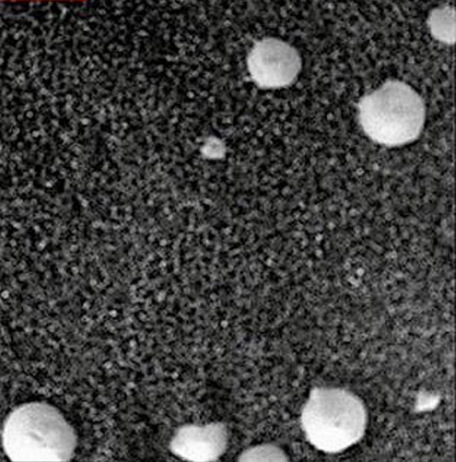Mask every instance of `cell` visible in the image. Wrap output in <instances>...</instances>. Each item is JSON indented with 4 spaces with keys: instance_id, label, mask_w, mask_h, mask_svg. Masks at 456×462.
Wrapping results in <instances>:
<instances>
[{
    "instance_id": "1",
    "label": "cell",
    "mask_w": 456,
    "mask_h": 462,
    "mask_svg": "<svg viewBox=\"0 0 456 462\" xmlns=\"http://www.w3.org/2000/svg\"><path fill=\"white\" fill-rule=\"evenodd\" d=\"M367 423L365 406L354 393L341 388L315 387L301 414L308 441L319 450L336 453L363 436Z\"/></svg>"
},
{
    "instance_id": "2",
    "label": "cell",
    "mask_w": 456,
    "mask_h": 462,
    "mask_svg": "<svg viewBox=\"0 0 456 462\" xmlns=\"http://www.w3.org/2000/svg\"><path fill=\"white\" fill-rule=\"evenodd\" d=\"M361 126L373 141L387 146H401L420 135L425 106L409 85L389 80L364 95L358 104Z\"/></svg>"
},
{
    "instance_id": "3",
    "label": "cell",
    "mask_w": 456,
    "mask_h": 462,
    "mask_svg": "<svg viewBox=\"0 0 456 462\" xmlns=\"http://www.w3.org/2000/svg\"><path fill=\"white\" fill-rule=\"evenodd\" d=\"M14 413L5 428L4 444L14 461H64L72 453L73 434L50 406L30 404Z\"/></svg>"
},
{
    "instance_id": "4",
    "label": "cell",
    "mask_w": 456,
    "mask_h": 462,
    "mask_svg": "<svg viewBox=\"0 0 456 462\" xmlns=\"http://www.w3.org/2000/svg\"><path fill=\"white\" fill-rule=\"evenodd\" d=\"M247 63L252 78L266 88L290 84L301 68L298 52L288 43L272 38L262 39L253 46Z\"/></svg>"
},
{
    "instance_id": "5",
    "label": "cell",
    "mask_w": 456,
    "mask_h": 462,
    "mask_svg": "<svg viewBox=\"0 0 456 462\" xmlns=\"http://www.w3.org/2000/svg\"><path fill=\"white\" fill-rule=\"evenodd\" d=\"M227 430L222 423L191 426L179 430L172 441L178 455L192 461H215L227 445Z\"/></svg>"
},
{
    "instance_id": "6",
    "label": "cell",
    "mask_w": 456,
    "mask_h": 462,
    "mask_svg": "<svg viewBox=\"0 0 456 462\" xmlns=\"http://www.w3.org/2000/svg\"><path fill=\"white\" fill-rule=\"evenodd\" d=\"M429 25L437 40L453 43L455 41V12L453 8L445 6L435 9L429 19Z\"/></svg>"
},
{
    "instance_id": "7",
    "label": "cell",
    "mask_w": 456,
    "mask_h": 462,
    "mask_svg": "<svg viewBox=\"0 0 456 462\" xmlns=\"http://www.w3.org/2000/svg\"><path fill=\"white\" fill-rule=\"evenodd\" d=\"M242 461H286L287 455L279 447L273 444H262L244 451L240 456Z\"/></svg>"
}]
</instances>
